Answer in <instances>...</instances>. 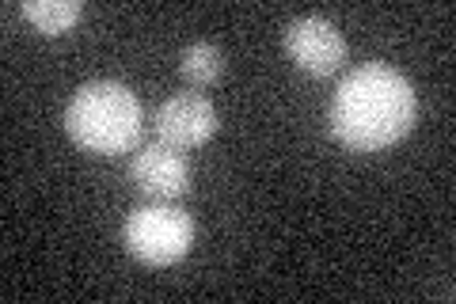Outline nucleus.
I'll list each match as a JSON object with an SVG mask.
<instances>
[{
	"mask_svg": "<svg viewBox=\"0 0 456 304\" xmlns=\"http://www.w3.org/2000/svg\"><path fill=\"white\" fill-rule=\"evenodd\" d=\"M419 119V95L403 72L365 62L342 77L331 99V134L350 152H380L403 141Z\"/></svg>",
	"mask_w": 456,
	"mask_h": 304,
	"instance_id": "obj_1",
	"label": "nucleus"
},
{
	"mask_svg": "<svg viewBox=\"0 0 456 304\" xmlns=\"http://www.w3.org/2000/svg\"><path fill=\"white\" fill-rule=\"evenodd\" d=\"M65 129L84 152L95 156H118L130 152L141 129H145V114H141L137 95L118 80H92L77 88V95L65 107Z\"/></svg>",
	"mask_w": 456,
	"mask_h": 304,
	"instance_id": "obj_2",
	"label": "nucleus"
},
{
	"mask_svg": "<svg viewBox=\"0 0 456 304\" xmlns=\"http://www.w3.org/2000/svg\"><path fill=\"white\" fill-rule=\"evenodd\" d=\"M126 251L141 259L145 267H171L191 251L194 243V221L187 210L171 201H152L126 217Z\"/></svg>",
	"mask_w": 456,
	"mask_h": 304,
	"instance_id": "obj_3",
	"label": "nucleus"
},
{
	"mask_svg": "<svg viewBox=\"0 0 456 304\" xmlns=\"http://www.w3.org/2000/svg\"><path fill=\"white\" fill-rule=\"evenodd\" d=\"M152 129H156V141L167 144V149H198L213 137L217 129V111L206 95L198 92H179L171 95L167 103H160L152 119Z\"/></svg>",
	"mask_w": 456,
	"mask_h": 304,
	"instance_id": "obj_5",
	"label": "nucleus"
},
{
	"mask_svg": "<svg viewBox=\"0 0 456 304\" xmlns=\"http://www.w3.org/2000/svg\"><path fill=\"white\" fill-rule=\"evenodd\" d=\"M130 179L141 194H149L152 201H175L179 194H187L191 186V168L187 160L167 149V144H145L137 149V156L130 160Z\"/></svg>",
	"mask_w": 456,
	"mask_h": 304,
	"instance_id": "obj_6",
	"label": "nucleus"
},
{
	"mask_svg": "<svg viewBox=\"0 0 456 304\" xmlns=\"http://www.w3.org/2000/svg\"><path fill=\"white\" fill-rule=\"evenodd\" d=\"M285 53L308 77H331L342 65V57H346V42H342L338 27L331 20L297 16L285 27Z\"/></svg>",
	"mask_w": 456,
	"mask_h": 304,
	"instance_id": "obj_4",
	"label": "nucleus"
},
{
	"mask_svg": "<svg viewBox=\"0 0 456 304\" xmlns=\"http://www.w3.org/2000/svg\"><path fill=\"white\" fill-rule=\"evenodd\" d=\"M179 72L187 84H194V88H206V84L221 80L224 53L213 46V42H191V46L179 53Z\"/></svg>",
	"mask_w": 456,
	"mask_h": 304,
	"instance_id": "obj_8",
	"label": "nucleus"
},
{
	"mask_svg": "<svg viewBox=\"0 0 456 304\" xmlns=\"http://www.w3.org/2000/svg\"><path fill=\"white\" fill-rule=\"evenodd\" d=\"M20 12L42 35H65L69 27L80 23L84 4L80 0H27V4H20Z\"/></svg>",
	"mask_w": 456,
	"mask_h": 304,
	"instance_id": "obj_7",
	"label": "nucleus"
}]
</instances>
